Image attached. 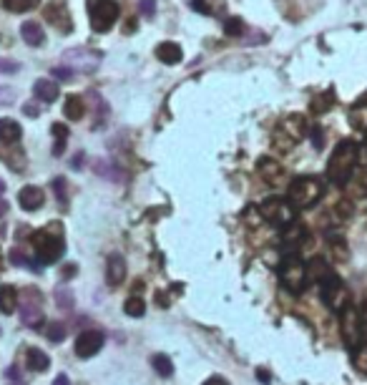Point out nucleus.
Masks as SVG:
<instances>
[{
  "instance_id": "6",
  "label": "nucleus",
  "mask_w": 367,
  "mask_h": 385,
  "mask_svg": "<svg viewBox=\"0 0 367 385\" xmlns=\"http://www.w3.org/2000/svg\"><path fill=\"white\" fill-rule=\"evenodd\" d=\"M317 285H320L322 302H325V305H327L332 312H337V315H340V312L350 305V293H348V287H345V282H342V279L337 277L334 272H329L325 279H320Z\"/></svg>"
},
{
  "instance_id": "11",
  "label": "nucleus",
  "mask_w": 367,
  "mask_h": 385,
  "mask_svg": "<svg viewBox=\"0 0 367 385\" xmlns=\"http://www.w3.org/2000/svg\"><path fill=\"white\" fill-rule=\"evenodd\" d=\"M340 325H342V335H345V343H348L352 350L360 345V343H365L362 327H360V315H357V310H354L352 305H348L340 312Z\"/></svg>"
},
{
  "instance_id": "29",
  "label": "nucleus",
  "mask_w": 367,
  "mask_h": 385,
  "mask_svg": "<svg viewBox=\"0 0 367 385\" xmlns=\"http://www.w3.org/2000/svg\"><path fill=\"white\" fill-rule=\"evenodd\" d=\"M307 272H309V282H320V279H325L329 272H332V267L325 262V259L315 257L312 262L307 265Z\"/></svg>"
},
{
  "instance_id": "35",
  "label": "nucleus",
  "mask_w": 367,
  "mask_h": 385,
  "mask_svg": "<svg viewBox=\"0 0 367 385\" xmlns=\"http://www.w3.org/2000/svg\"><path fill=\"white\" fill-rule=\"evenodd\" d=\"M352 360H354V368H357V370L365 372V375H367V340H365V343H360L357 347H354Z\"/></svg>"
},
{
  "instance_id": "2",
  "label": "nucleus",
  "mask_w": 367,
  "mask_h": 385,
  "mask_svg": "<svg viewBox=\"0 0 367 385\" xmlns=\"http://www.w3.org/2000/svg\"><path fill=\"white\" fill-rule=\"evenodd\" d=\"M307 133H309L307 119L300 116V113H289V116H284V119L277 124L275 131H272V147H275L277 151L287 154V151H292Z\"/></svg>"
},
{
  "instance_id": "36",
  "label": "nucleus",
  "mask_w": 367,
  "mask_h": 385,
  "mask_svg": "<svg viewBox=\"0 0 367 385\" xmlns=\"http://www.w3.org/2000/svg\"><path fill=\"white\" fill-rule=\"evenodd\" d=\"M224 33L236 38V35L244 33V20L242 18H227L224 20Z\"/></svg>"
},
{
  "instance_id": "22",
  "label": "nucleus",
  "mask_w": 367,
  "mask_h": 385,
  "mask_svg": "<svg viewBox=\"0 0 367 385\" xmlns=\"http://www.w3.org/2000/svg\"><path fill=\"white\" fill-rule=\"evenodd\" d=\"M0 161L3 164H8L13 172H23L26 169V164H28V159H26V154L20 151V149H0Z\"/></svg>"
},
{
  "instance_id": "7",
  "label": "nucleus",
  "mask_w": 367,
  "mask_h": 385,
  "mask_svg": "<svg viewBox=\"0 0 367 385\" xmlns=\"http://www.w3.org/2000/svg\"><path fill=\"white\" fill-rule=\"evenodd\" d=\"M118 3L116 0H88V18H91V28L96 33H106L111 31L113 23L118 20Z\"/></svg>"
},
{
  "instance_id": "53",
  "label": "nucleus",
  "mask_w": 367,
  "mask_h": 385,
  "mask_svg": "<svg viewBox=\"0 0 367 385\" xmlns=\"http://www.w3.org/2000/svg\"><path fill=\"white\" fill-rule=\"evenodd\" d=\"M256 378L262 380V383H269V375H267V370H256Z\"/></svg>"
},
{
  "instance_id": "31",
  "label": "nucleus",
  "mask_w": 367,
  "mask_h": 385,
  "mask_svg": "<svg viewBox=\"0 0 367 385\" xmlns=\"http://www.w3.org/2000/svg\"><path fill=\"white\" fill-rule=\"evenodd\" d=\"M51 131H53V136H56L53 156H60V154H63V149H66V141H68V126H66V124H53Z\"/></svg>"
},
{
  "instance_id": "26",
  "label": "nucleus",
  "mask_w": 367,
  "mask_h": 385,
  "mask_svg": "<svg viewBox=\"0 0 367 385\" xmlns=\"http://www.w3.org/2000/svg\"><path fill=\"white\" fill-rule=\"evenodd\" d=\"M63 113H66L68 121H81L85 116V106L79 96H68L66 104H63Z\"/></svg>"
},
{
  "instance_id": "37",
  "label": "nucleus",
  "mask_w": 367,
  "mask_h": 385,
  "mask_svg": "<svg viewBox=\"0 0 367 385\" xmlns=\"http://www.w3.org/2000/svg\"><path fill=\"white\" fill-rule=\"evenodd\" d=\"M46 335L51 343H63V340H66V325H63V322H51Z\"/></svg>"
},
{
  "instance_id": "56",
  "label": "nucleus",
  "mask_w": 367,
  "mask_h": 385,
  "mask_svg": "<svg viewBox=\"0 0 367 385\" xmlns=\"http://www.w3.org/2000/svg\"><path fill=\"white\" fill-rule=\"evenodd\" d=\"M0 272H3V249H0Z\"/></svg>"
},
{
  "instance_id": "16",
  "label": "nucleus",
  "mask_w": 367,
  "mask_h": 385,
  "mask_svg": "<svg viewBox=\"0 0 367 385\" xmlns=\"http://www.w3.org/2000/svg\"><path fill=\"white\" fill-rule=\"evenodd\" d=\"M156 58L161 60V63H166V66H174V63H179V60L184 58V51L179 43H174V40H164V43H158L156 46Z\"/></svg>"
},
{
  "instance_id": "24",
  "label": "nucleus",
  "mask_w": 367,
  "mask_h": 385,
  "mask_svg": "<svg viewBox=\"0 0 367 385\" xmlns=\"http://www.w3.org/2000/svg\"><path fill=\"white\" fill-rule=\"evenodd\" d=\"M26 366H28V370L43 372V370H48L51 360H48V355L43 350H38V347H31V350L26 352Z\"/></svg>"
},
{
  "instance_id": "48",
  "label": "nucleus",
  "mask_w": 367,
  "mask_h": 385,
  "mask_svg": "<svg viewBox=\"0 0 367 385\" xmlns=\"http://www.w3.org/2000/svg\"><path fill=\"white\" fill-rule=\"evenodd\" d=\"M204 385H229L224 378H219V375H211L209 380H204Z\"/></svg>"
},
{
  "instance_id": "42",
  "label": "nucleus",
  "mask_w": 367,
  "mask_h": 385,
  "mask_svg": "<svg viewBox=\"0 0 367 385\" xmlns=\"http://www.w3.org/2000/svg\"><path fill=\"white\" fill-rule=\"evenodd\" d=\"M111 172H116L113 166H108L106 161H96V174H101V177H106V179H111V181H118V177Z\"/></svg>"
},
{
  "instance_id": "21",
  "label": "nucleus",
  "mask_w": 367,
  "mask_h": 385,
  "mask_svg": "<svg viewBox=\"0 0 367 385\" xmlns=\"http://www.w3.org/2000/svg\"><path fill=\"white\" fill-rule=\"evenodd\" d=\"M20 35L26 40L28 46H43V40H46V33H43V28L35 23V20H28L20 26Z\"/></svg>"
},
{
  "instance_id": "38",
  "label": "nucleus",
  "mask_w": 367,
  "mask_h": 385,
  "mask_svg": "<svg viewBox=\"0 0 367 385\" xmlns=\"http://www.w3.org/2000/svg\"><path fill=\"white\" fill-rule=\"evenodd\" d=\"M332 101H334L332 93L325 91L322 96H317V99L312 101V111H315V113H325V111H327V106H332Z\"/></svg>"
},
{
  "instance_id": "44",
  "label": "nucleus",
  "mask_w": 367,
  "mask_h": 385,
  "mask_svg": "<svg viewBox=\"0 0 367 385\" xmlns=\"http://www.w3.org/2000/svg\"><path fill=\"white\" fill-rule=\"evenodd\" d=\"M18 91H13L10 86H0V104H13Z\"/></svg>"
},
{
  "instance_id": "45",
  "label": "nucleus",
  "mask_w": 367,
  "mask_h": 385,
  "mask_svg": "<svg viewBox=\"0 0 367 385\" xmlns=\"http://www.w3.org/2000/svg\"><path fill=\"white\" fill-rule=\"evenodd\" d=\"M53 76H56L58 81H71L73 79L71 68H68V66H56V68H53Z\"/></svg>"
},
{
  "instance_id": "5",
  "label": "nucleus",
  "mask_w": 367,
  "mask_h": 385,
  "mask_svg": "<svg viewBox=\"0 0 367 385\" xmlns=\"http://www.w3.org/2000/svg\"><path fill=\"white\" fill-rule=\"evenodd\" d=\"M33 252L38 265H53L63 254V239L51 229H40V232L33 234Z\"/></svg>"
},
{
  "instance_id": "1",
  "label": "nucleus",
  "mask_w": 367,
  "mask_h": 385,
  "mask_svg": "<svg viewBox=\"0 0 367 385\" xmlns=\"http://www.w3.org/2000/svg\"><path fill=\"white\" fill-rule=\"evenodd\" d=\"M360 166V144L345 139L340 141L327 161V179L337 186H345Z\"/></svg>"
},
{
  "instance_id": "54",
  "label": "nucleus",
  "mask_w": 367,
  "mask_h": 385,
  "mask_svg": "<svg viewBox=\"0 0 367 385\" xmlns=\"http://www.w3.org/2000/svg\"><path fill=\"white\" fill-rule=\"evenodd\" d=\"M3 192H6V181L0 179V197H3Z\"/></svg>"
},
{
  "instance_id": "47",
  "label": "nucleus",
  "mask_w": 367,
  "mask_h": 385,
  "mask_svg": "<svg viewBox=\"0 0 367 385\" xmlns=\"http://www.w3.org/2000/svg\"><path fill=\"white\" fill-rule=\"evenodd\" d=\"M23 113H26L28 119H35V116H40V106L35 104V101H31V104L23 106Z\"/></svg>"
},
{
  "instance_id": "12",
  "label": "nucleus",
  "mask_w": 367,
  "mask_h": 385,
  "mask_svg": "<svg viewBox=\"0 0 367 385\" xmlns=\"http://www.w3.org/2000/svg\"><path fill=\"white\" fill-rule=\"evenodd\" d=\"M256 172H259V177H262L269 186H279L284 181V177H287L284 166L277 159H272V156H262V159L256 161Z\"/></svg>"
},
{
  "instance_id": "23",
  "label": "nucleus",
  "mask_w": 367,
  "mask_h": 385,
  "mask_svg": "<svg viewBox=\"0 0 367 385\" xmlns=\"http://www.w3.org/2000/svg\"><path fill=\"white\" fill-rule=\"evenodd\" d=\"M15 307H18V290L13 285H3L0 287V312L13 315Z\"/></svg>"
},
{
  "instance_id": "55",
  "label": "nucleus",
  "mask_w": 367,
  "mask_h": 385,
  "mask_svg": "<svg viewBox=\"0 0 367 385\" xmlns=\"http://www.w3.org/2000/svg\"><path fill=\"white\" fill-rule=\"evenodd\" d=\"M10 385H26L23 380H10Z\"/></svg>"
},
{
  "instance_id": "27",
  "label": "nucleus",
  "mask_w": 367,
  "mask_h": 385,
  "mask_svg": "<svg viewBox=\"0 0 367 385\" xmlns=\"http://www.w3.org/2000/svg\"><path fill=\"white\" fill-rule=\"evenodd\" d=\"M350 189V194L352 197H367V169H362V172H354L352 174V179L345 184Z\"/></svg>"
},
{
  "instance_id": "19",
  "label": "nucleus",
  "mask_w": 367,
  "mask_h": 385,
  "mask_svg": "<svg viewBox=\"0 0 367 385\" xmlns=\"http://www.w3.org/2000/svg\"><path fill=\"white\" fill-rule=\"evenodd\" d=\"M284 229H287V232H284V245L289 247L287 254H295L297 249H300L302 242L307 239V229H304V227H300V224H295V222H292L289 227H284Z\"/></svg>"
},
{
  "instance_id": "30",
  "label": "nucleus",
  "mask_w": 367,
  "mask_h": 385,
  "mask_svg": "<svg viewBox=\"0 0 367 385\" xmlns=\"http://www.w3.org/2000/svg\"><path fill=\"white\" fill-rule=\"evenodd\" d=\"M151 366H154V370H156L161 378H171V375H174V363H171V358L164 355V352H156V355L151 358Z\"/></svg>"
},
{
  "instance_id": "20",
  "label": "nucleus",
  "mask_w": 367,
  "mask_h": 385,
  "mask_svg": "<svg viewBox=\"0 0 367 385\" xmlns=\"http://www.w3.org/2000/svg\"><path fill=\"white\" fill-rule=\"evenodd\" d=\"M20 322H23L26 327L38 330V327L46 325V315L40 312L38 305H23V310H20Z\"/></svg>"
},
{
  "instance_id": "41",
  "label": "nucleus",
  "mask_w": 367,
  "mask_h": 385,
  "mask_svg": "<svg viewBox=\"0 0 367 385\" xmlns=\"http://www.w3.org/2000/svg\"><path fill=\"white\" fill-rule=\"evenodd\" d=\"M20 71V63H15V60L10 58H0V74H6V76H13Z\"/></svg>"
},
{
  "instance_id": "46",
  "label": "nucleus",
  "mask_w": 367,
  "mask_h": 385,
  "mask_svg": "<svg viewBox=\"0 0 367 385\" xmlns=\"http://www.w3.org/2000/svg\"><path fill=\"white\" fill-rule=\"evenodd\" d=\"M357 315H360V327H362V338L367 340V300L360 305V310H357Z\"/></svg>"
},
{
  "instance_id": "8",
  "label": "nucleus",
  "mask_w": 367,
  "mask_h": 385,
  "mask_svg": "<svg viewBox=\"0 0 367 385\" xmlns=\"http://www.w3.org/2000/svg\"><path fill=\"white\" fill-rule=\"evenodd\" d=\"M259 212H262L264 222L275 227H289L295 222V204L289 199H282V197H269Z\"/></svg>"
},
{
  "instance_id": "43",
  "label": "nucleus",
  "mask_w": 367,
  "mask_h": 385,
  "mask_svg": "<svg viewBox=\"0 0 367 385\" xmlns=\"http://www.w3.org/2000/svg\"><path fill=\"white\" fill-rule=\"evenodd\" d=\"M138 10L144 18H154V10H156V3L154 0H138Z\"/></svg>"
},
{
  "instance_id": "50",
  "label": "nucleus",
  "mask_w": 367,
  "mask_h": 385,
  "mask_svg": "<svg viewBox=\"0 0 367 385\" xmlns=\"http://www.w3.org/2000/svg\"><path fill=\"white\" fill-rule=\"evenodd\" d=\"M76 275V265H66L63 267V279H71Z\"/></svg>"
},
{
  "instance_id": "10",
  "label": "nucleus",
  "mask_w": 367,
  "mask_h": 385,
  "mask_svg": "<svg viewBox=\"0 0 367 385\" xmlns=\"http://www.w3.org/2000/svg\"><path fill=\"white\" fill-rule=\"evenodd\" d=\"M43 15H46L48 23H51L53 28H58L63 35H68L73 31V15H71V10H68L66 0H51L46 6V10H43Z\"/></svg>"
},
{
  "instance_id": "25",
  "label": "nucleus",
  "mask_w": 367,
  "mask_h": 385,
  "mask_svg": "<svg viewBox=\"0 0 367 385\" xmlns=\"http://www.w3.org/2000/svg\"><path fill=\"white\" fill-rule=\"evenodd\" d=\"M194 10L202 15H224L227 0H194Z\"/></svg>"
},
{
  "instance_id": "40",
  "label": "nucleus",
  "mask_w": 367,
  "mask_h": 385,
  "mask_svg": "<svg viewBox=\"0 0 367 385\" xmlns=\"http://www.w3.org/2000/svg\"><path fill=\"white\" fill-rule=\"evenodd\" d=\"M56 305L58 307H71L73 305V295H71V290H56Z\"/></svg>"
},
{
  "instance_id": "52",
  "label": "nucleus",
  "mask_w": 367,
  "mask_h": 385,
  "mask_svg": "<svg viewBox=\"0 0 367 385\" xmlns=\"http://www.w3.org/2000/svg\"><path fill=\"white\" fill-rule=\"evenodd\" d=\"M8 214V204H6V199H3V197H0V220H3V217H6Z\"/></svg>"
},
{
  "instance_id": "33",
  "label": "nucleus",
  "mask_w": 367,
  "mask_h": 385,
  "mask_svg": "<svg viewBox=\"0 0 367 385\" xmlns=\"http://www.w3.org/2000/svg\"><path fill=\"white\" fill-rule=\"evenodd\" d=\"M8 259H10L15 267H31V270H35V267H38V259H28L26 252H23V249H18V247H13V249H10Z\"/></svg>"
},
{
  "instance_id": "17",
  "label": "nucleus",
  "mask_w": 367,
  "mask_h": 385,
  "mask_svg": "<svg viewBox=\"0 0 367 385\" xmlns=\"http://www.w3.org/2000/svg\"><path fill=\"white\" fill-rule=\"evenodd\" d=\"M33 93L35 99L43 101V104H53V101L58 99V83L56 81H48V79H38L33 83Z\"/></svg>"
},
{
  "instance_id": "32",
  "label": "nucleus",
  "mask_w": 367,
  "mask_h": 385,
  "mask_svg": "<svg viewBox=\"0 0 367 385\" xmlns=\"http://www.w3.org/2000/svg\"><path fill=\"white\" fill-rule=\"evenodd\" d=\"M0 3H3L8 13H28V10H33L38 6L40 0H0Z\"/></svg>"
},
{
  "instance_id": "15",
  "label": "nucleus",
  "mask_w": 367,
  "mask_h": 385,
  "mask_svg": "<svg viewBox=\"0 0 367 385\" xmlns=\"http://www.w3.org/2000/svg\"><path fill=\"white\" fill-rule=\"evenodd\" d=\"M126 279V259L121 254H111L106 265V282L111 287H118Z\"/></svg>"
},
{
  "instance_id": "51",
  "label": "nucleus",
  "mask_w": 367,
  "mask_h": 385,
  "mask_svg": "<svg viewBox=\"0 0 367 385\" xmlns=\"http://www.w3.org/2000/svg\"><path fill=\"white\" fill-rule=\"evenodd\" d=\"M53 385H71V380H68V375H63V372H60L58 378L53 380Z\"/></svg>"
},
{
  "instance_id": "4",
  "label": "nucleus",
  "mask_w": 367,
  "mask_h": 385,
  "mask_svg": "<svg viewBox=\"0 0 367 385\" xmlns=\"http://www.w3.org/2000/svg\"><path fill=\"white\" fill-rule=\"evenodd\" d=\"M279 279H282V285L287 287L292 295L304 293V287L309 285L307 265H304L297 254H287V257L282 259V265H279Z\"/></svg>"
},
{
  "instance_id": "18",
  "label": "nucleus",
  "mask_w": 367,
  "mask_h": 385,
  "mask_svg": "<svg viewBox=\"0 0 367 385\" xmlns=\"http://www.w3.org/2000/svg\"><path fill=\"white\" fill-rule=\"evenodd\" d=\"M20 136H23V129H20L18 121L15 119H0V144L10 147V144L20 141Z\"/></svg>"
},
{
  "instance_id": "3",
  "label": "nucleus",
  "mask_w": 367,
  "mask_h": 385,
  "mask_svg": "<svg viewBox=\"0 0 367 385\" xmlns=\"http://www.w3.org/2000/svg\"><path fill=\"white\" fill-rule=\"evenodd\" d=\"M325 197V181L320 177H297L287 186V199L295 204V209H309Z\"/></svg>"
},
{
  "instance_id": "28",
  "label": "nucleus",
  "mask_w": 367,
  "mask_h": 385,
  "mask_svg": "<svg viewBox=\"0 0 367 385\" xmlns=\"http://www.w3.org/2000/svg\"><path fill=\"white\" fill-rule=\"evenodd\" d=\"M350 124L360 131H367V96L360 104H354V108L350 111Z\"/></svg>"
},
{
  "instance_id": "39",
  "label": "nucleus",
  "mask_w": 367,
  "mask_h": 385,
  "mask_svg": "<svg viewBox=\"0 0 367 385\" xmlns=\"http://www.w3.org/2000/svg\"><path fill=\"white\" fill-rule=\"evenodd\" d=\"M53 189H56V197L60 199V204H68L66 179H63V177H58V179H53Z\"/></svg>"
},
{
  "instance_id": "49",
  "label": "nucleus",
  "mask_w": 367,
  "mask_h": 385,
  "mask_svg": "<svg viewBox=\"0 0 367 385\" xmlns=\"http://www.w3.org/2000/svg\"><path fill=\"white\" fill-rule=\"evenodd\" d=\"M360 161L367 164V131H365V139H362V144H360Z\"/></svg>"
},
{
  "instance_id": "13",
  "label": "nucleus",
  "mask_w": 367,
  "mask_h": 385,
  "mask_svg": "<svg viewBox=\"0 0 367 385\" xmlns=\"http://www.w3.org/2000/svg\"><path fill=\"white\" fill-rule=\"evenodd\" d=\"M104 347V332L99 330H85L79 335V340H76V355L79 358H91V355H96V352Z\"/></svg>"
},
{
  "instance_id": "9",
  "label": "nucleus",
  "mask_w": 367,
  "mask_h": 385,
  "mask_svg": "<svg viewBox=\"0 0 367 385\" xmlns=\"http://www.w3.org/2000/svg\"><path fill=\"white\" fill-rule=\"evenodd\" d=\"M101 51H91V48H71L63 54V66H68L71 71L79 74H93L101 63Z\"/></svg>"
},
{
  "instance_id": "14",
  "label": "nucleus",
  "mask_w": 367,
  "mask_h": 385,
  "mask_svg": "<svg viewBox=\"0 0 367 385\" xmlns=\"http://www.w3.org/2000/svg\"><path fill=\"white\" fill-rule=\"evenodd\" d=\"M43 202H46V194H43V189L35 184H26L18 192V204H20V209H26V212H35L38 206H43Z\"/></svg>"
},
{
  "instance_id": "34",
  "label": "nucleus",
  "mask_w": 367,
  "mask_h": 385,
  "mask_svg": "<svg viewBox=\"0 0 367 385\" xmlns=\"http://www.w3.org/2000/svg\"><path fill=\"white\" fill-rule=\"evenodd\" d=\"M124 310H126V315H131V318H141V315L146 312V302L138 297V295H133V297L126 300Z\"/></svg>"
}]
</instances>
